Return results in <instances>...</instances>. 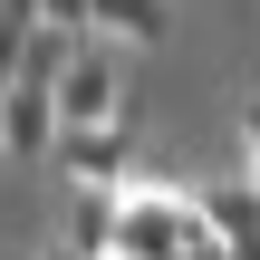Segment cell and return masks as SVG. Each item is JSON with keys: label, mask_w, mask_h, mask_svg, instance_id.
I'll list each match as a JSON object with an SVG mask.
<instances>
[{"label": "cell", "mask_w": 260, "mask_h": 260, "mask_svg": "<svg viewBox=\"0 0 260 260\" xmlns=\"http://www.w3.org/2000/svg\"><path fill=\"white\" fill-rule=\"evenodd\" d=\"M58 87H39V77H10L0 87V154L10 164H39V154H58Z\"/></svg>", "instance_id": "277c9868"}, {"label": "cell", "mask_w": 260, "mask_h": 260, "mask_svg": "<svg viewBox=\"0 0 260 260\" xmlns=\"http://www.w3.org/2000/svg\"><path fill=\"white\" fill-rule=\"evenodd\" d=\"M77 39H87V29H58V19H39V29H29V58H19V77L58 87V77H68V58H77Z\"/></svg>", "instance_id": "52a82bcc"}, {"label": "cell", "mask_w": 260, "mask_h": 260, "mask_svg": "<svg viewBox=\"0 0 260 260\" xmlns=\"http://www.w3.org/2000/svg\"><path fill=\"white\" fill-rule=\"evenodd\" d=\"M39 260H77V251H68V241H58V251H39Z\"/></svg>", "instance_id": "30bf717a"}, {"label": "cell", "mask_w": 260, "mask_h": 260, "mask_svg": "<svg viewBox=\"0 0 260 260\" xmlns=\"http://www.w3.org/2000/svg\"><path fill=\"white\" fill-rule=\"evenodd\" d=\"M96 29H106V39H125V48H145V39H164V29H174V0H96Z\"/></svg>", "instance_id": "8992f818"}, {"label": "cell", "mask_w": 260, "mask_h": 260, "mask_svg": "<svg viewBox=\"0 0 260 260\" xmlns=\"http://www.w3.org/2000/svg\"><path fill=\"white\" fill-rule=\"evenodd\" d=\"M39 19H58V29H96V0H39Z\"/></svg>", "instance_id": "ba28073f"}, {"label": "cell", "mask_w": 260, "mask_h": 260, "mask_svg": "<svg viewBox=\"0 0 260 260\" xmlns=\"http://www.w3.org/2000/svg\"><path fill=\"white\" fill-rule=\"evenodd\" d=\"M58 116H68V125L125 116V39H106V29H87V39H77L68 77H58Z\"/></svg>", "instance_id": "7a4b0ae2"}, {"label": "cell", "mask_w": 260, "mask_h": 260, "mask_svg": "<svg viewBox=\"0 0 260 260\" xmlns=\"http://www.w3.org/2000/svg\"><path fill=\"white\" fill-rule=\"evenodd\" d=\"M68 251L77 260H116V183H77V203H68Z\"/></svg>", "instance_id": "5b68a950"}, {"label": "cell", "mask_w": 260, "mask_h": 260, "mask_svg": "<svg viewBox=\"0 0 260 260\" xmlns=\"http://www.w3.org/2000/svg\"><path fill=\"white\" fill-rule=\"evenodd\" d=\"M58 174L68 183H135V116L58 125Z\"/></svg>", "instance_id": "3957f363"}, {"label": "cell", "mask_w": 260, "mask_h": 260, "mask_svg": "<svg viewBox=\"0 0 260 260\" xmlns=\"http://www.w3.org/2000/svg\"><path fill=\"white\" fill-rule=\"evenodd\" d=\"M241 174L260 183V106H241Z\"/></svg>", "instance_id": "9c48e42d"}, {"label": "cell", "mask_w": 260, "mask_h": 260, "mask_svg": "<svg viewBox=\"0 0 260 260\" xmlns=\"http://www.w3.org/2000/svg\"><path fill=\"white\" fill-rule=\"evenodd\" d=\"M183 241H203V203L183 183H116V260H183Z\"/></svg>", "instance_id": "6da1fadb"}]
</instances>
